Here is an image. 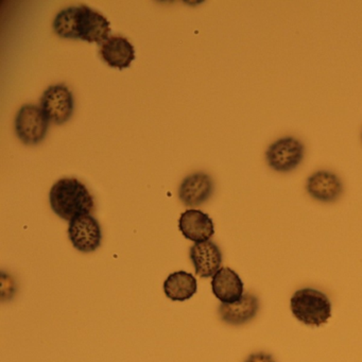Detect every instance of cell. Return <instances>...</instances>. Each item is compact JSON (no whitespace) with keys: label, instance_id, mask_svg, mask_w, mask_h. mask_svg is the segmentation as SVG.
I'll return each mask as SVG.
<instances>
[{"label":"cell","instance_id":"1","mask_svg":"<svg viewBox=\"0 0 362 362\" xmlns=\"http://www.w3.org/2000/svg\"><path fill=\"white\" fill-rule=\"evenodd\" d=\"M54 31L62 39L82 40L103 45L110 39L109 21L86 5L71 6L57 14Z\"/></svg>","mask_w":362,"mask_h":362},{"label":"cell","instance_id":"2","mask_svg":"<svg viewBox=\"0 0 362 362\" xmlns=\"http://www.w3.org/2000/svg\"><path fill=\"white\" fill-rule=\"evenodd\" d=\"M49 202L54 213L69 222L80 216L90 215L95 209L94 197L90 190L74 177H65L54 184Z\"/></svg>","mask_w":362,"mask_h":362},{"label":"cell","instance_id":"3","mask_svg":"<svg viewBox=\"0 0 362 362\" xmlns=\"http://www.w3.org/2000/svg\"><path fill=\"white\" fill-rule=\"evenodd\" d=\"M290 308L298 321L313 327L324 325L332 317L329 298L313 288H303L294 292L290 300Z\"/></svg>","mask_w":362,"mask_h":362},{"label":"cell","instance_id":"4","mask_svg":"<svg viewBox=\"0 0 362 362\" xmlns=\"http://www.w3.org/2000/svg\"><path fill=\"white\" fill-rule=\"evenodd\" d=\"M305 147L296 137L277 139L269 146L266 152L269 167L276 173H286L294 170L304 160Z\"/></svg>","mask_w":362,"mask_h":362},{"label":"cell","instance_id":"5","mask_svg":"<svg viewBox=\"0 0 362 362\" xmlns=\"http://www.w3.org/2000/svg\"><path fill=\"white\" fill-rule=\"evenodd\" d=\"M49 124L41 107L23 105L16 117V135L26 145H37L45 139Z\"/></svg>","mask_w":362,"mask_h":362},{"label":"cell","instance_id":"6","mask_svg":"<svg viewBox=\"0 0 362 362\" xmlns=\"http://www.w3.org/2000/svg\"><path fill=\"white\" fill-rule=\"evenodd\" d=\"M42 111L50 122L63 124L71 119L75 101L71 90L64 84L49 86L41 98Z\"/></svg>","mask_w":362,"mask_h":362},{"label":"cell","instance_id":"7","mask_svg":"<svg viewBox=\"0 0 362 362\" xmlns=\"http://www.w3.org/2000/svg\"><path fill=\"white\" fill-rule=\"evenodd\" d=\"M69 236L74 247L83 253L96 251L103 240L101 226L92 215H83L69 222Z\"/></svg>","mask_w":362,"mask_h":362},{"label":"cell","instance_id":"8","mask_svg":"<svg viewBox=\"0 0 362 362\" xmlns=\"http://www.w3.org/2000/svg\"><path fill=\"white\" fill-rule=\"evenodd\" d=\"M306 190L315 200L332 203L342 194L343 184L340 177L332 171H315L307 180Z\"/></svg>","mask_w":362,"mask_h":362},{"label":"cell","instance_id":"9","mask_svg":"<svg viewBox=\"0 0 362 362\" xmlns=\"http://www.w3.org/2000/svg\"><path fill=\"white\" fill-rule=\"evenodd\" d=\"M214 192V181L207 173L188 175L179 188V198L185 206L197 207L206 202Z\"/></svg>","mask_w":362,"mask_h":362},{"label":"cell","instance_id":"10","mask_svg":"<svg viewBox=\"0 0 362 362\" xmlns=\"http://www.w3.org/2000/svg\"><path fill=\"white\" fill-rule=\"evenodd\" d=\"M189 257L194 264L196 274L202 279L213 277L221 269V250L213 241L194 243L190 247Z\"/></svg>","mask_w":362,"mask_h":362},{"label":"cell","instance_id":"11","mask_svg":"<svg viewBox=\"0 0 362 362\" xmlns=\"http://www.w3.org/2000/svg\"><path fill=\"white\" fill-rule=\"evenodd\" d=\"M179 228L188 240L194 243L209 241L215 234L213 220L199 209H187L180 218Z\"/></svg>","mask_w":362,"mask_h":362},{"label":"cell","instance_id":"12","mask_svg":"<svg viewBox=\"0 0 362 362\" xmlns=\"http://www.w3.org/2000/svg\"><path fill=\"white\" fill-rule=\"evenodd\" d=\"M259 311V300L252 293L243 294V298L232 304H221L218 309L222 322L230 326H241L251 322Z\"/></svg>","mask_w":362,"mask_h":362},{"label":"cell","instance_id":"13","mask_svg":"<svg viewBox=\"0 0 362 362\" xmlns=\"http://www.w3.org/2000/svg\"><path fill=\"white\" fill-rule=\"evenodd\" d=\"M211 289L214 296L222 304L238 302L243 296V283L239 275L230 268H221L213 276Z\"/></svg>","mask_w":362,"mask_h":362},{"label":"cell","instance_id":"14","mask_svg":"<svg viewBox=\"0 0 362 362\" xmlns=\"http://www.w3.org/2000/svg\"><path fill=\"white\" fill-rule=\"evenodd\" d=\"M100 56L109 66L122 69H128L135 60V50L132 44L124 37H110L101 45Z\"/></svg>","mask_w":362,"mask_h":362},{"label":"cell","instance_id":"15","mask_svg":"<svg viewBox=\"0 0 362 362\" xmlns=\"http://www.w3.org/2000/svg\"><path fill=\"white\" fill-rule=\"evenodd\" d=\"M198 289L196 277L185 271H177L167 277L164 283V292L171 300H189Z\"/></svg>","mask_w":362,"mask_h":362},{"label":"cell","instance_id":"16","mask_svg":"<svg viewBox=\"0 0 362 362\" xmlns=\"http://www.w3.org/2000/svg\"><path fill=\"white\" fill-rule=\"evenodd\" d=\"M245 362H276L274 358L270 354L264 353V351H258V353L251 354L249 357L245 359Z\"/></svg>","mask_w":362,"mask_h":362}]
</instances>
